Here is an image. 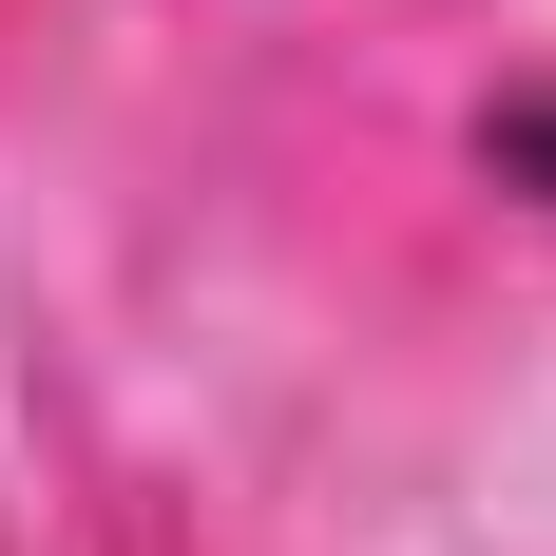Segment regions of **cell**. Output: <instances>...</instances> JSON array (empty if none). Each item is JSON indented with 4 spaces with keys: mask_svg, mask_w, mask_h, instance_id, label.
I'll use <instances>...</instances> for the list:
<instances>
[{
    "mask_svg": "<svg viewBox=\"0 0 556 556\" xmlns=\"http://www.w3.org/2000/svg\"><path fill=\"white\" fill-rule=\"evenodd\" d=\"M480 173H500V192H556V97H500V115H480Z\"/></svg>",
    "mask_w": 556,
    "mask_h": 556,
    "instance_id": "obj_1",
    "label": "cell"
}]
</instances>
